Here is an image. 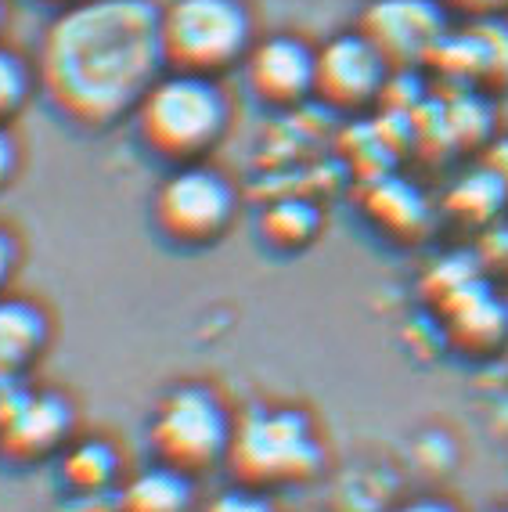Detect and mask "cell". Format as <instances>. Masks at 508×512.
Masks as SVG:
<instances>
[{
	"mask_svg": "<svg viewBox=\"0 0 508 512\" xmlns=\"http://www.w3.org/2000/svg\"><path fill=\"white\" fill-rule=\"evenodd\" d=\"M155 224L181 246H206L235 213L231 184L206 166H184L170 174L155 192Z\"/></svg>",
	"mask_w": 508,
	"mask_h": 512,
	"instance_id": "obj_6",
	"label": "cell"
},
{
	"mask_svg": "<svg viewBox=\"0 0 508 512\" xmlns=\"http://www.w3.org/2000/svg\"><path fill=\"white\" fill-rule=\"evenodd\" d=\"M65 512H119V494L109 498V491L76 494V502L65 505Z\"/></svg>",
	"mask_w": 508,
	"mask_h": 512,
	"instance_id": "obj_21",
	"label": "cell"
},
{
	"mask_svg": "<svg viewBox=\"0 0 508 512\" xmlns=\"http://www.w3.org/2000/svg\"><path fill=\"white\" fill-rule=\"evenodd\" d=\"M483 166H487L490 174L498 177V181L508 188V138L494 141V145L487 148V156H483Z\"/></svg>",
	"mask_w": 508,
	"mask_h": 512,
	"instance_id": "obj_22",
	"label": "cell"
},
{
	"mask_svg": "<svg viewBox=\"0 0 508 512\" xmlns=\"http://www.w3.org/2000/svg\"><path fill=\"white\" fill-rule=\"evenodd\" d=\"M0 19H4V0H0Z\"/></svg>",
	"mask_w": 508,
	"mask_h": 512,
	"instance_id": "obj_30",
	"label": "cell"
},
{
	"mask_svg": "<svg viewBox=\"0 0 508 512\" xmlns=\"http://www.w3.org/2000/svg\"><path fill=\"white\" fill-rule=\"evenodd\" d=\"M490 260L508 264V228H501V231H494V235H490Z\"/></svg>",
	"mask_w": 508,
	"mask_h": 512,
	"instance_id": "obj_27",
	"label": "cell"
},
{
	"mask_svg": "<svg viewBox=\"0 0 508 512\" xmlns=\"http://www.w3.org/2000/svg\"><path fill=\"white\" fill-rule=\"evenodd\" d=\"M159 65H166L159 11L148 0H76L40 47L47 98L83 127H105L137 109Z\"/></svg>",
	"mask_w": 508,
	"mask_h": 512,
	"instance_id": "obj_1",
	"label": "cell"
},
{
	"mask_svg": "<svg viewBox=\"0 0 508 512\" xmlns=\"http://www.w3.org/2000/svg\"><path fill=\"white\" fill-rule=\"evenodd\" d=\"M318 224H321V213L314 202L278 199V202H271L264 210V217H260V235H264L274 249H300L318 235Z\"/></svg>",
	"mask_w": 508,
	"mask_h": 512,
	"instance_id": "obj_16",
	"label": "cell"
},
{
	"mask_svg": "<svg viewBox=\"0 0 508 512\" xmlns=\"http://www.w3.org/2000/svg\"><path fill=\"white\" fill-rule=\"evenodd\" d=\"M19 394H22V386L15 383V372H0V415L19 401Z\"/></svg>",
	"mask_w": 508,
	"mask_h": 512,
	"instance_id": "obj_23",
	"label": "cell"
},
{
	"mask_svg": "<svg viewBox=\"0 0 508 512\" xmlns=\"http://www.w3.org/2000/svg\"><path fill=\"white\" fill-rule=\"evenodd\" d=\"M47 321L26 300H0V372L26 368L44 350Z\"/></svg>",
	"mask_w": 508,
	"mask_h": 512,
	"instance_id": "obj_12",
	"label": "cell"
},
{
	"mask_svg": "<svg viewBox=\"0 0 508 512\" xmlns=\"http://www.w3.org/2000/svg\"><path fill=\"white\" fill-rule=\"evenodd\" d=\"M231 444V422L224 408L202 386H181L163 397L152 419V448L163 466L181 473H206L227 458Z\"/></svg>",
	"mask_w": 508,
	"mask_h": 512,
	"instance_id": "obj_5",
	"label": "cell"
},
{
	"mask_svg": "<svg viewBox=\"0 0 508 512\" xmlns=\"http://www.w3.org/2000/svg\"><path fill=\"white\" fill-rule=\"evenodd\" d=\"M451 332L454 347L469 350V354H487V350L501 347L508 336V303L501 296L490 293V285L472 282L462 293L440 307Z\"/></svg>",
	"mask_w": 508,
	"mask_h": 512,
	"instance_id": "obj_11",
	"label": "cell"
},
{
	"mask_svg": "<svg viewBox=\"0 0 508 512\" xmlns=\"http://www.w3.org/2000/svg\"><path fill=\"white\" fill-rule=\"evenodd\" d=\"M249 87L271 105H289L314 91V51L292 37H271L249 51Z\"/></svg>",
	"mask_w": 508,
	"mask_h": 512,
	"instance_id": "obj_10",
	"label": "cell"
},
{
	"mask_svg": "<svg viewBox=\"0 0 508 512\" xmlns=\"http://www.w3.org/2000/svg\"><path fill=\"white\" fill-rule=\"evenodd\" d=\"M227 466L242 487L303 484L321 469V444L307 415L292 408H260L231 430Z\"/></svg>",
	"mask_w": 508,
	"mask_h": 512,
	"instance_id": "obj_3",
	"label": "cell"
},
{
	"mask_svg": "<svg viewBox=\"0 0 508 512\" xmlns=\"http://www.w3.org/2000/svg\"><path fill=\"white\" fill-rule=\"evenodd\" d=\"M382 69H386V58L364 33L336 37L314 55V91L339 109H350L379 91Z\"/></svg>",
	"mask_w": 508,
	"mask_h": 512,
	"instance_id": "obj_8",
	"label": "cell"
},
{
	"mask_svg": "<svg viewBox=\"0 0 508 512\" xmlns=\"http://www.w3.org/2000/svg\"><path fill=\"white\" fill-rule=\"evenodd\" d=\"M368 213L400 238H411L426 228V202L408 181L397 177H375L368 188Z\"/></svg>",
	"mask_w": 508,
	"mask_h": 512,
	"instance_id": "obj_14",
	"label": "cell"
},
{
	"mask_svg": "<svg viewBox=\"0 0 508 512\" xmlns=\"http://www.w3.org/2000/svg\"><path fill=\"white\" fill-rule=\"evenodd\" d=\"M397 512H454V509H451V505H444V502H436V498H418V502L400 505Z\"/></svg>",
	"mask_w": 508,
	"mask_h": 512,
	"instance_id": "obj_28",
	"label": "cell"
},
{
	"mask_svg": "<svg viewBox=\"0 0 508 512\" xmlns=\"http://www.w3.org/2000/svg\"><path fill=\"white\" fill-rule=\"evenodd\" d=\"M206 512H274L264 494H256V487H238V491H224L220 498L206 505Z\"/></svg>",
	"mask_w": 508,
	"mask_h": 512,
	"instance_id": "obj_20",
	"label": "cell"
},
{
	"mask_svg": "<svg viewBox=\"0 0 508 512\" xmlns=\"http://www.w3.org/2000/svg\"><path fill=\"white\" fill-rule=\"evenodd\" d=\"M447 4H451V8L469 11V15H490V11L505 8L508 0H447Z\"/></svg>",
	"mask_w": 508,
	"mask_h": 512,
	"instance_id": "obj_25",
	"label": "cell"
},
{
	"mask_svg": "<svg viewBox=\"0 0 508 512\" xmlns=\"http://www.w3.org/2000/svg\"><path fill=\"white\" fill-rule=\"evenodd\" d=\"M11 267H15V242H11V238L0 231V285L8 282Z\"/></svg>",
	"mask_w": 508,
	"mask_h": 512,
	"instance_id": "obj_26",
	"label": "cell"
},
{
	"mask_svg": "<svg viewBox=\"0 0 508 512\" xmlns=\"http://www.w3.org/2000/svg\"><path fill=\"white\" fill-rule=\"evenodd\" d=\"M15 174V145L0 127V184H8V177Z\"/></svg>",
	"mask_w": 508,
	"mask_h": 512,
	"instance_id": "obj_24",
	"label": "cell"
},
{
	"mask_svg": "<svg viewBox=\"0 0 508 512\" xmlns=\"http://www.w3.org/2000/svg\"><path fill=\"white\" fill-rule=\"evenodd\" d=\"M44 4H76V0H44Z\"/></svg>",
	"mask_w": 508,
	"mask_h": 512,
	"instance_id": "obj_29",
	"label": "cell"
},
{
	"mask_svg": "<svg viewBox=\"0 0 508 512\" xmlns=\"http://www.w3.org/2000/svg\"><path fill=\"white\" fill-rule=\"evenodd\" d=\"M191 484L188 473L173 466H155L134 476L119 491V512H188Z\"/></svg>",
	"mask_w": 508,
	"mask_h": 512,
	"instance_id": "obj_13",
	"label": "cell"
},
{
	"mask_svg": "<svg viewBox=\"0 0 508 512\" xmlns=\"http://www.w3.org/2000/svg\"><path fill=\"white\" fill-rule=\"evenodd\" d=\"M472 282H480V267L465 260V256H444L426 275V293L433 296L436 307H444L451 296H458Z\"/></svg>",
	"mask_w": 508,
	"mask_h": 512,
	"instance_id": "obj_18",
	"label": "cell"
},
{
	"mask_svg": "<svg viewBox=\"0 0 508 512\" xmlns=\"http://www.w3.org/2000/svg\"><path fill=\"white\" fill-rule=\"evenodd\" d=\"M505 199H508L505 184L490 174L487 166H476L472 174L458 177V181L451 184L444 206L451 217L465 220V224H487V220H494V213L505 206Z\"/></svg>",
	"mask_w": 508,
	"mask_h": 512,
	"instance_id": "obj_15",
	"label": "cell"
},
{
	"mask_svg": "<svg viewBox=\"0 0 508 512\" xmlns=\"http://www.w3.org/2000/svg\"><path fill=\"white\" fill-rule=\"evenodd\" d=\"M361 33L386 62H415L429 58L433 44L444 37V19L436 0H372Z\"/></svg>",
	"mask_w": 508,
	"mask_h": 512,
	"instance_id": "obj_7",
	"label": "cell"
},
{
	"mask_svg": "<svg viewBox=\"0 0 508 512\" xmlns=\"http://www.w3.org/2000/svg\"><path fill=\"white\" fill-rule=\"evenodd\" d=\"M73 430V408L58 394H26L0 415V455L11 462H37L62 448Z\"/></svg>",
	"mask_w": 508,
	"mask_h": 512,
	"instance_id": "obj_9",
	"label": "cell"
},
{
	"mask_svg": "<svg viewBox=\"0 0 508 512\" xmlns=\"http://www.w3.org/2000/svg\"><path fill=\"white\" fill-rule=\"evenodd\" d=\"M26 94H29L26 65L11 55V51H0V123L22 109Z\"/></svg>",
	"mask_w": 508,
	"mask_h": 512,
	"instance_id": "obj_19",
	"label": "cell"
},
{
	"mask_svg": "<svg viewBox=\"0 0 508 512\" xmlns=\"http://www.w3.org/2000/svg\"><path fill=\"white\" fill-rule=\"evenodd\" d=\"M116 469H119V458L105 440H83V444L65 451L62 458L65 484L73 487L76 494L109 491L112 480H116Z\"/></svg>",
	"mask_w": 508,
	"mask_h": 512,
	"instance_id": "obj_17",
	"label": "cell"
},
{
	"mask_svg": "<svg viewBox=\"0 0 508 512\" xmlns=\"http://www.w3.org/2000/svg\"><path fill=\"white\" fill-rule=\"evenodd\" d=\"M159 40L173 73H220L249 47V11L242 0H173L159 11Z\"/></svg>",
	"mask_w": 508,
	"mask_h": 512,
	"instance_id": "obj_4",
	"label": "cell"
},
{
	"mask_svg": "<svg viewBox=\"0 0 508 512\" xmlns=\"http://www.w3.org/2000/svg\"><path fill=\"white\" fill-rule=\"evenodd\" d=\"M137 134L155 156L188 159L202 156L224 134L227 101L209 76L173 73L155 80L137 101Z\"/></svg>",
	"mask_w": 508,
	"mask_h": 512,
	"instance_id": "obj_2",
	"label": "cell"
}]
</instances>
